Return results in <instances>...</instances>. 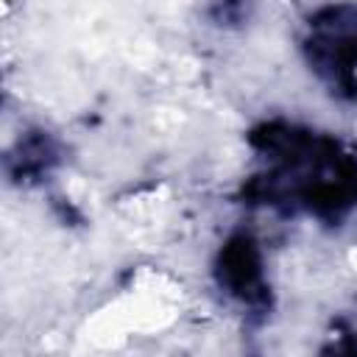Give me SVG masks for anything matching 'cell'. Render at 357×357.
I'll use <instances>...</instances> for the list:
<instances>
[{"label": "cell", "instance_id": "obj_1", "mask_svg": "<svg viewBox=\"0 0 357 357\" xmlns=\"http://www.w3.org/2000/svg\"><path fill=\"white\" fill-rule=\"evenodd\" d=\"M220 284L226 287V293L237 296L245 304H257L265 298L262 254L248 234H237L226 243L220 254Z\"/></svg>", "mask_w": 357, "mask_h": 357}]
</instances>
